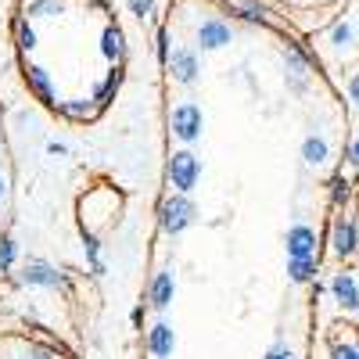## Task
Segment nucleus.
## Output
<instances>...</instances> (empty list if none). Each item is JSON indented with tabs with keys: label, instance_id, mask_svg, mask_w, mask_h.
Returning <instances> with one entry per match:
<instances>
[{
	"label": "nucleus",
	"instance_id": "nucleus-13",
	"mask_svg": "<svg viewBox=\"0 0 359 359\" xmlns=\"http://www.w3.org/2000/svg\"><path fill=\"white\" fill-rule=\"evenodd\" d=\"M291 280H298V284H302V280H309L313 273H316V262H313V255L309 259H291Z\"/></svg>",
	"mask_w": 359,
	"mask_h": 359
},
{
	"label": "nucleus",
	"instance_id": "nucleus-20",
	"mask_svg": "<svg viewBox=\"0 0 359 359\" xmlns=\"http://www.w3.org/2000/svg\"><path fill=\"white\" fill-rule=\"evenodd\" d=\"M133 11H137V15L144 18L147 11H151V0H133Z\"/></svg>",
	"mask_w": 359,
	"mask_h": 359
},
{
	"label": "nucleus",
	"instance_id": "nucleus-16",
	"mask_svg": "<svg viewBox=\"0 0 359 359\" xmlns=\"http://www.w3.org/2000/svg\"><path fill=\"white\" fill-rule=\"evenodd\" d=\"M40 11H57V0H29L25 15H40Z\"/></svg>",
	"mask_w": 359,
	"mask_h": 359
},
{
	"label": "nucleus",
	"instance_id": "nucleus-5",
	"mask_svg": "<svg viewBox=\"0 0 359 359\" xmlns=\"http://www.w3.org/2000/svg\"><path fill=\"white\" fill-rule=\"evenodd\" d=\"M316 248V233L309 226H291L287 230V255L291 259H309Z\"/></svg>",
	"mask_w": 359,
	"mask_h": 359
},
{
	"label": "nucleus",
	"instance_id": "nucleus-24",
	"mask_svg": "<svg viewBox=\"0 0 359 359\" xmlns=\"http://www.w3.org/2000/svg\"><path fill=\"white\" fill-rule=\"evenodd\" d=\"M348 90H352V97H355V104H359V76L352 79V86H348Z\"/></svg>",
	"mask_w": 359,
	"mask_h": 359
},
{
	"label": "nucleus",
	"instance_id": "nucleus-6",
	"mask_svg": "<svg viewBox=\"0 0 359 359\" xmlns=\"http://www.w3.org/2000/svg\"><path fill=\"white\" fill-rule=\"evenodd\" d=\"M176 83H194L198 79V57L191 50H172V57H165Z\"/></svg>",
	"mask_w": 359,
	"mask_h": 359
},
{
	"label": "nucleus",
	"instance_id": "nucleus-11",
	"mask_svg": "<svg viewBox=\"0 0 359 359\" xmlns=\"http://www.w3.org/2000/svg\"><path fill=\"white\" fill-rule=\"evenodd\" d=\"M151 302H155V309H165V306L172 302V273H158V277H155Z\"/></svg>",
	"mask_w": 359,
	"mask_h": 359
},
{
	"label": "nucleus",
	"instance_id": "nucleus-22",
	"mask_svg": "<svg viewBox=\"0 0 359 359\" xmlns=\"http://www.w3.org/2000/svg\"><path fill=\"white\" fill-rule=\"evenodd\" d=\"M334 187H338V191H334V198H338V201H345V198H348V184H341V180H338Z\"/></svg>",
	"mask_w": 359,
	"mask_h": 359
},
{
	"label": "nucleus",
	"instance_id": "nucleus-18",
	"mask_svg": "<svg viewBox=\"0 0 359 359\" xmlns=\"http://www.w3.org/2000/svg\"><path fill=\"white\" fill-rule=\"evenodd\" d=\"M334 359H359V352L352 345H334Z\"/></svg>",
	"mask_w": 359,
	"mask_h": 359
},
{
	"label": "nucleus",
	"instance_id": "nucleus-3",
	"mask_svg": "<svg viewBox=\"0 0 359 359\" xmlns=\"http://www.w3.org/2000/svg\"><path fill=\"white\" fill-rule=\"evenodd\" d=\"M191 223H194V205H191L187 194H176V198H169V201L162 205V226H165L169 233L187 230Z\"/></svg>",
	"mask_w": 359,
	"mask_h": 359
},
{
	"label": "nucleus",
	"instance_id": "nucleus-12",
	"mask_svg": "<svg viewBox=\"0 0 359 359\" xmlns=\"http://www.w3.org/2000/svg\"><path fill=\"white\" fill-rule=\"evenodd\" d=\"M101 50H104V57H118V54H123V33H118L115 25H108V29H104V36H101Z\"/></svg>",
	"mask_w": 359,
	"mask_h": 359
},
{
	"label": "nucleus",
	"instance_id": "nucleus-8",
	"mask_svg": "<svg viewBox=\"0 0 359 359\" xmlns=\"http://www.w3.org/2000/svg\"><path fill=\"white\" fill-rule=\"evenodd\" d=\"M331 287H334V294H338V302H341V306H348V309L359 306V287H355V280H352L348 273H338Z\"/></svg>",
	"mask_w": 359,
	"mask_h": 359
},
{
	"label": "nucleus",
	"instance_id": "nucleus-17",
	"mask_svg": "<svg viewBox=\"0 0 359 359\" xmlns=\"http://www.w3.org/2000/svg\"><path fill=\"white\" fill-rule=\"evenodd\" d=\"M11 259H15V245L0 241V269H8V266H11Z\"/></svg>",
	"mask_w": 359,
	"mask_h": 359
},
{
	"label": "nucleus",
	"instance_id": "nucleus-25",
	"mask_svg": "<svg viewBox=\"0 0 359 359\" xmlns=\"http://www.w3.org/2000/svg\"><path fill=\"white\" fill-rule=\"evenodd\" d=\"M352 162L359 165V137H355V144H352Z\"/></svg>",
	"mask_w": 359,
	"mask_h": 359
},
{
	"label": "nucleus",
	"instance_id": "nucleus-23",
	"mask_svg": "<svg viewBox=\"0 0 359 359\" xmlns=\"http://www.w3.org/2000/svg\"><path fill=\"white\" fill-rule=\"evenodd\" d=\"M266 359H294V355H291V352H284V348H273Z\"/></svg>",
	"mask_w": 359,
	"mask_h": 359
},
{
	"label": "nucleus",
	"instance_id": "nucleus-10",
	"mask_svg": "<svg viewBox=\"0 0 359 359\" xmlns=\"http://www.w3.org/2000/svg\"><path fill=\"white\" fill-rule=\"evenodd\" d=\"M334 252L338 255H352L355 252V226L345 223V219L334 226Z\"/></svg>",
	"mask_w": 359,
	"mask_h": 359
},
{
	"label": "nucleus",
	"instance_id": "nucleus-21",
	"mask_svg": "<svg viewBox=\"0 0 359 359\" xmlns=\"http://www.w3.org/2000/svg\"><path fill=\"white\" fill-rule=\"evenodd\" d=\"M158 54L169 57V33H158Z\"/></svg>",
	"mask_w": 359,
	"mask_h": 359
},
{
	"label": "nucleus",
	"instance_id": "nucleus-14",
	"mask_svg": "<svg viewBox=\"0 0 359 359\" xmlns=\"http://www.w3.org/2000/svg\"><path fill=\"white\" fill-rule=\"evenodd\" d=\"M302 151H306V162H313V165H316V162H323V158H327V144H323L320 137H309Z\"/></svg>",
	"mask_w": 359,
	"mask_h": 359
},
{
	"label": "nucleus",
	"instance_id": "nucleus-26",
	"mask_svg": "<svg viewBox=\"0 0 359 359\" xmlns=\"http://www.w3.org/2000/svg\"><path fill=\"white\" fill-rule=\"evenodd\" d=\"M0 198H4V176H0Z\"/></svg>",
	"mask_w": 359,
	"mask_h": 359
},
{
	"label": "nucleus",
	"instance_id": "nucleus-2",
	"mask_svg": "<svg viewBox=\"0 0 359 359\" xmlns=\"http://www.w3.org/2000/svg\"><path fill=\"white\" fill-rule=\"evenodd\" d=\"M172 133L184 140V144H191V140H198L201 137V108L194 104V101H184V104H176L172 108Z\"/></svg>",
	"mask_w": 359,
	"mask_h": 359
},
{
	"label": "nucleus",
	"instance_id": "nucleus-1",
	"mask_svg": "<svg viewBox=\"0 0 359 359\" xmlns=\"http://www.w3.org/2000/svg\"><path fill=\"white\" fill-rule=\"evenodd\" d=\"M198 176H201V162H198L191 151H176V155L169 158V180H172V187H176L180 194L194 191Z\"/></svg>",
	"mask_w": 359,
	"mask_h": 359
},
{
	"label": "nucleus",
	"instance_id": "nucleus-7",
	"mask_svg": "<svg viewBox=\"0 0 359 359\" xmlns=\"http://www.w3.org/2000/svg\"><path fill=\"white\" fill-rule=\"evenodd\" d=\"M172 345H176L172 327H165V323L151 327V334H147V352H151L155 359H169L172 355Z\"/></svg>",
	"mask_w": 359,
	"mask_h": 359
},
{
	"label": "nucleus",
	"instance_id": "nucleus-9",
	"mask_svg": "<svg viewBox=\"0 0 359 359\" xmlns=\"http://www.w3.org/2000/svg\"><path fill=\"white\" fill-rule=\"evenodd\" d=\"M29 86H33V94L43 104H54V86H50V76L43 69H29Z\"/></svg>",
	"mask_w": 359,
	"mask_h": 359
},
{
	"label": "nucleus",
	"instance_id": "nucleus-4",
	"mask_svg": "<svg viewBox=\"0 0 359 359\" xmlns=\"http://www.w3.org/2000/svg\"><path fill=\"white\" fill-rule=\"evenodd\" d=\"M230 25L226 22H219V18H208V22H201V29H198V43L205 47V50H216V47H226L230 43Z\"/></svg>",
	"mask_w": 359,
	"mask_h": 359
},
{
	"label": "nucleus",
	"instance_id": "nucleus-19",
	"mask_svg": "<svg viewBox=\"0 0 359 359\" xmlns=\"http://www.w3.org/2000/svg\"><path fill=\"white\" fill-rule=\"evenodd\" d=\"M348 36H352L348 25H338V29H334V43H348Z\"/></svg>",
	"mask_w": 359,
	"mask_h": 359
},
{
	"label": "nucleus",
	"instance_id": "nucleus-15",
	"mask_svg": "<svg viewBox=\"0 0 359 359\" xmlns=\"http://www.w3.org/2000/svg\"><path fill=\"white\" fill-rule=\"evenodd\" d=\"M15 33H18V47H25V50H33V47H36V33L29 29V22H25V18H18V22H15Z\"/></svg>",
	"mask_w": 359,
	"mask_h": 359
}]
</instances>
